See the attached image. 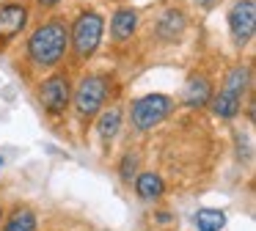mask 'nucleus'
Masks as SVG:
<instances>
[{
    "mask_svg": "<svg viewBox=\"0 0 256 231\" xmlns=\"http://www.w3.org/2000/svg\"><path fill=\"white\" fill-rule=\"evenodd\" d=\"M64 50H66V28L61 22H47V25H42L30 36V44H28L30 58L42 66H52L56 60H61Z\"/></svg>",
    "mask_w": 256,
    "mask_h": 231,
    "instance_id": "nucleus-1",
    "label": "nucleus"
},
{
    "mask_svg": "<svg viewBox=\"0 0 256 231\" xmlns=\"http://www.w3.org/2000/svg\"><path fill=\"white\" fill-rule=\"evenodd\" d=\"M102 16L94 14V11H86V14L78 16L72 28V38H74V50H78L80 58H88L96 47H100V38H102Z\"/></svg>",
    "mask_w": 256,
    "mask_h": 231,
    "instance_id": "nucleus-2",
    "label": "nucleus"
},
{
    "mask_svg": "<svg viewBox=\"0 0 256 231\" xmlns=\"http://www.w3.org/2000/svg\"><path fill=\"white\" fill-rule=\"evenodd\" d=\"M171 113V99L162 96V94H152L135 102L132 108V124L138 130H152L154 124H160L166 116Z\"/></svg>",
    "mask_w": 256,
    "mask_h": 231,
    "instance_id": "nucleus-3",
    "label": "nucleus"
},
{
    "mask_svg": "<svg viewBox=\"0 0 256 231\" xmlns=\"http://www.w3.org/2000/svg\"><path fill=\"white\" fill-rule=\"evenodd\" d=\"M105 94H108L105 80H100V77H86L78 88V99H74L78 110L83 116H94L102 108V102H105Z\"/></svg>",
    "mask_w": 256,
    "mask_h": 231,
    "instance_id": "nucleus-4",
    "label": "nucleus"
},
{
    "mask_svg": "<svg viewBox=\"0 0 256 231\" xmlns=\"http://www.w3.org/2000/svg\"><path fill=\"white\" fill-rule=\"evenodd\" d=\"M228 25L237 42H248L256 30V6L254 0H240L228 14Z\"/></svg>",
    "mask_w": 256,
    "mask_h": 231,
    "instance_id": "nucleus-5",
    "label": "nucleus"
},
{
    "mask_svg": "<svg viewBox=\"0 0 256 231\" xmlns=\"http://www.w3.org/2000/svg\"><path fill=\"white\" fill-rule=\"evenodd\" d=\"M42 102H44V108L50 110V113H61V110H66L69 104V82L64 74H56L50 77V80L44 82V88H42Z\"/></svg>",
    "mask_w": 256,
    "mask_h": 231,
    "instance_id": "nucleus-6",
    "label": "nucleus"
},
{
    "mask_svg": "<svg viewBox=\"0 0 256 231\" xmlns=\"http://www.w3.org/2000/svg\"><path fill=\"white\" fill-rule=\"evenodd\" d=\"M28 22V8L25 6H0V38H12Z\"/></svg>",
    "mask_w": 256,
    "mask_h": 231,
    "instance_id": "nucleus-7",
    "label": "nucleus"
},
{
    "mask_svg": "<svg viewBox=\"0 0 256 231\" xmlns=\"http://www.w3.org/2000/svg\"><path fill=\"white\" fill-rule=\"evenodd\" d=\"M212 96V88H210V80L206 77H190L188 86H184V102L193 104V108H201L206 104Z\"/></svg>",
    "mask_w": 256,
    "mask_h": 231,
    "instance_id": "nucleus-8",
    "label": "nucleus"
},
{
    "mask_svg": "<svg viewBox=\"0 0 256 231\" xmlns=\"http://www.w3.org/2000/svg\"><path fill=\"white\" fill-rule=\"evenodd\" d=\"M184 30V16L182 11H166V14L160 16V22H157V33H160L162 38H168V42H174V38H179Z\"/></svg>",
    "mask_w": 256,
    "mask_h": 231,
    "instance_id": "nucleus-9",
    "label": "nucleus"
},
{
    "mask_svg": "<svg viewBox=\"0 0 256 231\" xmlns=\"http://www.w3.org/2000/svg\"><path fill=\"white\" fill-rule=\"evenodd\" d=\"M240 102H242V94H234V91H228V88H223L215 96V104H212V108H215V113L220 116V118H232V116H237Z\"/></svg>",
    "mask_w": 256,
    "mask_h": 231,
    "instance_id": "nucleus-10",
    "label": "nucleus"
},
{
    "mask_svg": "<svg viewBox=\"0 0 256 231\" xmlns=\"http://www.w3.org/2000/svg\"><path fill=\"white\" fill-rule=\"evenodd\" d=\"M135 25H138V14L130 11V8H122L116 16H113V25L110 28H113V36H116L118 42H124V38L132 36Z\"/></svg>",
    "mask_w": 256,
    "mask_h": 231,
    "instance_id": "nucleus-11",
    "label": "nucleus"
},
{
    "mask_svg": "<svg viewBox=\"0 0 256 231\" xmlns=\"http://www.w3.org/2000/svg\"><path fill=\"white\" fill-rule=\"evenodd\" d=\"M196 226H198V231H220L226 226V214L218 209H201L196 214Z\"/></svg>",
    "mask_w": 256,
    "mask_h": 231,
    "instance_id": "nucleus-12",
    "label": "nucleus"
},
{
    "mask_svg": "<svg viewBox=\"0 0 256 231\" xmlns=\"http://www.w3.org/2000/svg\"><path fill=\"white\" fill-rule=\"evenodd\" d=\"M135 187H138V196L140 198H157L162 192V179H160V176H154V174H144Z\"/></svg>",
    "mask_w": 256,
    "mask_h": 231,
    "instance_id": "nucleus-13",
    "label": "nucleus"
},
{
    "mask_svg": "<svg viewBox=\"0 0 256 231\" xmlns=\"http://www.w3.org/2000/svg\"><path fill=\"white\" fill-rule=\"evenodd\" d=\"M118 121H122V113H118L116 108L108 110V113H102V118H100V135H102V140H110V138L116 135V132H118Z\"/></svg>",
    "mask_w": 256,
    "mask_h": 231,
    "instance_id": "nucleus-14",
    "label": "nucleus"
},
{
    "mask_svg": "<svg viewBox=\"0 0 256 231\" xmlns=\"http://www.w3.org/2000/svg\"><path fill=\"white\" fill-rule=\"evenodd\" d=\"M36 228V218L30 212H17L12 220H8V226H6V231H34Z\"/></svg>",
    "mask_w": 256,
    "mask_h": 231,
    "instance_id": "nucleus-15",
    "label": "nucleus"
},
{
    "mask_svg": "<svg viewBox=\"0 0 256 231\" xmlns=\"http://www.w3.org/2000/svg\"><path fill=\"white\" fill-rule=\"evenodd\" d=\"M135 165H138V157H124V162H122V179H132V174H135Z\"/></svg>",
    "mask_w": 256,
    "mask_h": 231,
    "instance_id": "nucleus-16",
    "label": "nucleus"
},
{
    "mask_svg": "<svg viewBox=\"0 0 256 231\" xmlns=\"http://www.w3.org/2000/svg\"><path fill=\"white\" fill-rule=\"evenodd\" d=\"M196 3H198V6H204V8H206V6H212L215 0H196Z\"/></svg>",
    "mask_w": 256,
    "mask_h": 231,
    "instance_id": "nucleus-17",
    "label": "nucleus"
},
{
    "mask_svg": "<svg viewBox=\"0 0 256 231\" xmlns=\"http://www.w3.org/2000/svg\"><path fill=\"white\" fill-rule=\"evenodd\" d=\"M39 3H42V6H56L58 0H39Z\"/></svg>",
    "mask_w": 256,
    "mask_h": 231,
    "instance_id": "nucleus-18",
    "label": "nucleus"
}]
</instances>
